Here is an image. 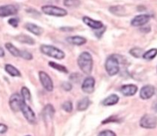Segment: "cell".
I'll return each mask as SVG.
<instances>
[{"label":"cell","instance_id":"cell-1","mask_svg":"<svg viewBox=\"0 0 157 136\" xmlns=\"http://www.w3.org/2000/svg\"><path fill=\"white\" fill-rule=\"evenodd\" d=\"M78 66L82 72L86 75L91 74L93 70V58L91 55L87 52H83L79 55L78 60Z\"/></svg>","mask_w":157,"mask_h":136},{"label":"cell","instance_id":"cell-2","mask_svg":"<svg viewBox=\"0 0 157 136\" xmlns=\"http://www.w3.org/2000/svg\"><path fill=\"white\" fill-rule=\"evenodd\" d=\"M40 50L45 55L56 59H63L65 58V53L62 50L52 45H42L40 46Z\"/></svg>","mask_w":157,"mask_h":136},{"label":"cell","instance_id":"cell-3","mask_svg":"<svg viewBox=\"0 0 157 136\" xmlns=\"http://www.w3.org/2000/svg\"><path fill=\"white\" fill-rule=\"evenodd\" d=\"M105 70L110 76L116 75L120 71V62L116 55H110L105 61Z\"/></svg>","mask_w":157,"mask_h":136},{"label":"cell","instance_id":"cell-4","mask_svg":"<svg viewBox=\"0 0 157 136\" xmlns=\"http://www.w3.org/2000/svg\"><path fill=\"white\" fill-rule=\"evenodd\" d=\"M42 12L48 16H56V17H63L67 15V11L66 9L56 6H42Z\"/></svg>","mask_w":157,"mask_h":136},{"label":"cell","instance_id":"cell-5","mask_svg":"<svg viewBox=\"0 0 157 136\" xmlns=\"http://www.w3.org/2000/svg\"><path fill=\"white\" fill-rule=\"evenodd\" d=\"M140 125L146 129H153L157 126V116L152 114H146L141 118Z\"/></svg>","mask_w":157,"mask_h":136},{"label":"cell","instance_id":"cell-6","mask_svg":"<svg viewBox=\"0 0 157 136\" xmlns=\"http://www.w3.org/2000/svg\"><path fill=\"white\" fill-rule=\"evenodd\" d=\"M20 111H22V114L25 116V119H26L29 123L34 124L35 122H36V115H35L34 111H33V109L27 105L26 102H25L24 100L23 102H22V105H21Z\"/></svg>","mask_w":157,"mask_h":136},{"label":"cell","instance_id":"cell-7","mask_svg":"<svg viewBox=\"0 0 157 136\" xmlns=\"http://www.w3.org/2000/svg\"><path fill=\"white\" fill-rule=\"evenodd\" d=\"M22 102H23V99H22V96L18 93H14L10 98L9 103H10V108L16 112L20 111L21 105H22Z\"/></svg>","mask_w":157,"mask_h":136},{"label":"cell","instance_id":"cell-8","mask_svg":"<svg viewBox=\"0 0 157 136\" xmlns=\"http://www.w3.org/2000/svg\"><path fill=\"white\" fill-rule=\"evenodd\" d=\"M39 79H40V81L44 89L48 92H52L53 90V83H52V80L49 77V75L45 72H39Z\"/></svg>","mask_w":157,"mask_h":136},{"label":"cell","instance_id":"cell-9","mask_svg":"<svg viewBox=\"0 0 157 136\" xmlns=\"http://www.w3.org/2000/svg\"><path fill=\"white\" fill-rule=\"evenodd\" d=\"M18 8L14 5L0 6V17H8L18 13Z\"/></svg>","mask_w":157,"mask_h":136},{"label":"cell","instance_id":"cell-10","mask_svg":"<svg viewBox=\"0 0 157 136\" xmlns=\"http://www.w3.org/2000/svg\"><path fill=\"white\" fill-rule=\"evenodd\" d=\"M150 20V16L147 14H141L135 16L131 21V25L135 27L143 26L149 22Z\"/></svg>","mask_w":157,"mask_h":136},{"label":"cell","instance_id":"cell-11","mask_svg":"<svg viewBox=\"0 0 157 136\" xmlns=\"http://www.w3.org/2000/svg\"><path fill=\"white\" fill-rule=\"evenodd\" d=\"M95 88V79L93 77L89 76L85 78L82 85V90L85 93L91 94L93 93Z\"/></svg>","mask_w":157,"mask_h":136},{"label":"cell","instance_id":"cell-12","mask_svg":"<svg viewBox=\"0 0 157 136\" xmlns=\"http://www.w3.org/2000/svg\"><path fill=\"white\" fill-rule=\"evenodd\" d=\"M155 94V88L150 85H145L140 89V96L143 100H147L152 98Z\"/></svg>","mask_w":157,"mask_h":136},{"label":"cell","instance_id":"cell-13","mask_svg":"<svg viewBox=\"0 0 157 136\" xmlns=\"http://www.w3.org/2000/svg\"><path fill=\"white\" fill-rule=\"evenodd\" d=\"M82 22L89 26L90 28H93V29L99 30L101 29L102 28H103V23L100 21L95 20V19H91V18L88 17V16H84L82 18Z\"/></svg>","mask_w":157,"mask_h":136},{"label":"cell","instance_id":"cell-14","mask_svg":"<svg viewBox=\"0 0 157 136\" xmlns=\"http://www.w3.org/2000/svg\"><path fill=\"white\" fill-rule=\"evenodd\" d=\"M121 93H123V96H132L137 93L138 91V88L136 85L132 84L129 85H123L120 89Z\"/></svg>","mask_w":157,"mask_h":136},{"label":"cell","instance_id":"cell-15","mask_svg":"<svg viewBox=\"0 0 157 136\" xmlns=\"http://www.w3.org/2000/svg\"><path fill=\"white\" fill-rule=\"evenodd\" d=\"M54 113H55V108L51 104L46 105L43 111V116L44 120L46 122H49V121L52 120Z\"/></svg>","mask_w":157,"mask_h":136},{"label":"cell","instance_id":"cell-16","mask_svg":"<svg viewBox=\"0 0 157 136\" xmlns=\"http://www.w3.org/2000/svg\"><path fill=\"white\" fill-rule=\"evenodd\" d=\"M66 41L69 42V44H72L74 45H82L86 42V39L82 36H70L66 39Z\"/></svg>","mask_w":157,"mask_h":136},{"label":"cell","instance_id":"cell-17","mask_svg":"<svg viewBox=\"0 0 157 136\" xmlns=\"http://www.w3.org/2000/svg\"><path fill=\"white\" fill-rule=\"evenodd\" d=\"M25 28L31 33L36 35V36H40L43 32V28L42 27L39 26V25H36V24L26 23L25 25Z\"/></svg>","mask_w":157,"mask_h":136},{"label":"cell","instance_id":"cell-18","mask_svg":"<svg viewBox=\"0 0 157 136\" xmlns=\"http://www.w3.org/2000/svg\"><path fill=\"white\" fill-rule=\"evenodd\" d=\"M119 96L116 94H113L110 95L109 96H108L107 98H105V99L102 102V104L105 106H111V105H114L119 102Z\"/></svg>","mask_w":157,"mask_h":136},{"label":"cell","instance_id":"cell-19","mask_svg":"<svg viewBox=\"0 0 157 136\" xmlns=\"http://www.w3.org/2000/svg\"><path fill=\"white\" fill-rule=\"evenodd\" d=\"M16 40L21 43L28 44V45H34L35 43V40L31 36L24 34H21L16 36Z\"/></svg>","mask_w":157,"mask_h":136},{"label":"cell","instance_id":"cell-20","mask_svg":"<svg viewBox=\"0 0 157 136\" xmlns=\"http://www.w3.org/2000/svg\"><path fill=\"white\" fill-rule=\"evenodd\" d=\"M5 70L9 75L13 77H20L21 73L15 66H12L10 64H6L5 66Z\"/></svg>","mask_w":157,"mask_h":136},{"label":"cell","instance_id":"cell-21","mask_svg":"<svg viewBox=\"0 0 157 136\" xmlns=\"http://www.w3.org/2000/svg\"><path fill=\"white\" fill-rule=\"evenodd\" d=\"M90 105V100L89 98H84V99H81L79 102L77 103V110L79 111H85L88 108V107Z\"/></svg>","mask_w":157,"mask_h":136},{"label":"cell","instance_id":"cell-22","mask_svg":"<svg viewBox=\"0 0 157 136\" xmlns=\"http://www.w3.org/2000/svg\"><path fill=\"white\" fill-rule=\"evenodd\" d=\"M6 49L10 52V53H11V55H13L15 57H20V50L17 49V48L14 45H13L10 42H7L5 45Z\"/></svg>","mask_w":157,"mask_h":136},{"label":"cell","instance_id":"cell-23","mask_svg":"<svg viewBox=\"0 0 157 136\" xmlns=\"http://www.w3.org/2000/svg\"><path fill=\"white\" fill-rule=\"evenodd\" d=\"M110 12L113 14L116 15V16H123L126 13L124 7L121 6H111L109 9Z\"/></svg>","mask_w":157,"mask_h":136},{"label":"cell","instance_id":"cell-24","mask_svg":"<svg viewBox=\"0 0 157 136\" xmlns=\"http://www.w3.org/2000/svg\"><path fill=\"white\" fill-rule=\"evenodd\" d=\"M157 55V49H150L149 50L144 52L143 58L146 60H152L155 58Z\"/></svg>","mask_w":157,"mask_h":136},{"label":"cell","instance_id":"cell-25","mask_svg":"<svg viewBox=\"0 0 157 136\" xmlns=\"http://www.w3.org/2000/svg\"><path fill=\"white\" fill-rule=\"evenodd\" d=\"M65 6L69 7V8H77L80 6V0H64L63 2Z\"/></svg>","mask_w":157,"mask_h":136},{"label":"cell","instance_id":"cell-26","mask_svg":"<svg viewBox=\"0 0 157 136\" xmlns=\"http://www.w3.org/2000/svg\"><path fill=\"white\" fill-rule=\"evenodd\" d=\"M49 65L50 67L53 68L54 69L59 71V72H63V73H67L68 72V70H67V69H66V67L62 66V65L58 64V63H56V62H49Z\"/></svg>","mask_w":157,"mask_h":136},{"label":"cell","instance_id":"cell-27","mask_svg":"<svg viewBox=\"0 0 157 136\" xmlns=\"http://www.w3.org/2000/svg\"><path fill=\"white\" fill-rule=\"evenodd\" d=\"M129 53L136 58H140V57H143L144 52H143V49H140V48H134V49H131Z\"/></svg>","mask_w":157,"mask_h":136},{"label":"cell","instance_id":"cell-28","mask_svg":"<svg viewBox=\"0 0 157 136\" xmlns=\"http://www.w3.org/2000/svg\"><path fill=\"white\" fill-rule=\"evenodd\" d=\"M21 93H22V97L23 99V100L25 102L29 101L31 99V94H30V92L26 87H22L21 89Z\"/></svg>","mask_w":157,"mask_h":136},{"label":"cell","instance_id":"cell-29","mask_svg":"<svg viewBox=\"0 0 157 136\" xmlns=\"http://www.w3.org/2000/svg\"><path fill=\"white\" fill-rule=\"evenodd\" d=\"M62 108L66 112H71L72 111V103L70 101H66L62 105Z\"/></svg>","mask_w":157,"mask_h":136},{"label":"cell","instance_id":"cell-30","mask_svg":"<svg viewBox=\"0 0 157 136\" xmlns=\"http://www.w3.org/2000/svg\"><path fill=\"white\" fill-rule=\"evenodd\" d=\"M20 57L21 58L24 59H26V60L33 59V55L25 50L20 51Z\"/></svg>","mask_w":157,"mask_h":136},{"label":"cell","instance_id":"cell-31","mask_svg":"<svg viewBox=\"0 0 157 136\" xmlns=\"http://www.w3.org/2000/svg\"><path fill=\"white\" fill-rule=\"evenodd\" d=\"M98 136H116V133L111 130H105L99 133Z\"/></svg>","mask_w":157,"mask_h":136},{"label":"cell","instance_id":"cell-32","mask_svg":"<svg viewBox=\"0 0 157 136\" xmlns=\"http://www.w3.org/2000/svg\"><path fill=\"white\" fill-rule=\"evenodd\" d=\"M8 23L10 24L11 26L14 27V28H16L18 27L19 23V19H17V18H11L8 20Z\"/></svg>","mask_w":157,"mask_h":136},{"label":"cell","instance_id":"cell-33","mask_svg":"<svg viewBox=\"0 0 157 136\" xmlns=\"http://www.w3.org/2000/svg\"><path fill=\"white\" fill-rule=\"evenodd\" d=\"M62 87H63V89H64L65 91H70L71 89H72V85L69 82H68V81H64V82H63V84H62Z\"/></svg>","mask_w":157,"mask_h":136},{"label":"cell","instance_id":"cell-34","mask_svg":"<svg viewBox=\"0 0 157 136\" xmlns=\"http://www.w3.org/2000/svg\"><path fill=\"white\" fill-rule=\"evenodd\" d=\"M8 131V126L5 124L0 123V134H5Z\"/></svg>","mask_w":157,"mask_h":136},{"label":"cell","instance_id":"cell-35","mask_svg":"<svg viewBox=\"0 0 157 136\" xmlns=\"http://www.w3.org/2000/svg\"><path fill=\"white\" fill-rule=\"evenodd\" d=\"M119 122L117 118L116 117H109V118H108V119H105V120L102 121V124L109 123V122Z\"/></svg>","mask_w":157,"mask_h":136},{"label":"cell","instance_id":"cell-36","mask_svg":"<svg viewBox=\"0 0 157 136\" xmlns=\"http://www.w3.org/2000/svg\"><path fill=\"white\" fill-rule=\"evenodd\" d=\"M5 56V51L3 50L1 46H0V57H4Z\"/></svg>","mask_w":157,"mask_h":136},{"label":"cell","instance_id":"cell-37","mask_svg":"<svg viewBox=\"0 0 157 136\" xmlns=\"http://www.w3.org/2000/svg\"><path fill=\"white\" fill-rule=\"evenodd\" d=\"M152 109H153L155 112H157V102H154L153 105H152Z\"/></svg>","mask_w":157,"mask_h":136},{"label":"cell","instance_id":"cell-38","mask_svg":"<svg viewBox=\"0 0 157 136\" xmlns=\"http://www.w3.org/2000/svg\"><path fill=\"white\" fill-rule=\"evenodd\" d=\"M26 136H30V135H26Z\"/></svg>","mask_w":157,"mask_h":136}]
</instances>
